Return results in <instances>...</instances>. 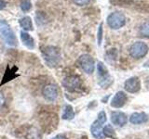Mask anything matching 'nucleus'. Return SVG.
<instances>
[{
    "mask_svg": "<svg viewBox=\"0 0 149 139\" xmlns=\"http://www.w3.org/2000/svg\"><path fill=\"white\" fill-rule=\"evenodd\" d=\"M41 54L45 63L50 68L57 67L61 62V51L54 45H46L41 47Z\"/></svg>",
    "mask_w": 149,
    "mask_h": 139,
    "instance_id": "nucleus-1",
    "label": "nucleus"
},
{
    "mask_svg": "<svg viewBox=\"0 0 149 139\" xmlns=\"http://www.w3.org/2000/svg\"><path fill=\"white\" fill-rule=\"evenodd\" d=\"M0 34H1L7 45L13 46V47L18 45V40L15 35V32L12 31L11 27L9 26L7 21H0Z\"/></svg>",
    "mask_w": 149,
    "mask_h": 139,
    "instance_id": "nucleus-2",
    "label": "nucleus"
},
{
    "mask_svg": "<svg viewBox=\"0 0 149 139\" xmlns=\"http://www.w3.org/2000/svg\"><path fill=\"white\" fill-rule=\"evenodd\" d=\"M97 71H98V79H99V81H98L99 85L102 88H104V89L108 88L113 83V78L110 76L108 70L105 67V65L101 61L98 62Z\"/></svg>",
    "mask_w": 149,
    "mask_h": 139,
    "instance_id": "nucleus-3",
    "label": "nucleus"
},
{
    "mask_svg": "<svg viewBox=\"0 0 149 139\" xmlns=\"http://www.w3.org/2000/svg\"><path fill=\"white\" fill-rule=\"evenodd\" d=\"M62 85L66 91L70 93H74L81 89L82 82L80 77L77 75H69L63 79Z\"/></svg>",
    "mask_w": 149,
    "mask_h": 139,
    "instance_id": "nucleus-4",
    "label": "nucleus"
},
{
    "mask_svg": "<svg viewBox=\"0 0 149 139\" xmlns=\"http://www.w3.org/2000/svg\"><path fill=\"white\" fill-rule=\"evenodd\" d=\"M78 65L80 67L84 72L88 74H91L94 72L95 70V61L93 58L88 54H83L78 58Z\"/></svg>",
    "mask_w": 149,
    "mask_h": 139,
    "instance_id": "nucleus-5",
    "label": "nucleus"
},
{
    "mask_svg": "<svg viewBox=\"0 0 149 139\" xmlns=\"http://www.w3.org/2000/svg\"><path fill=\"white\" fill-rule=\"evenodd\" d=\"M107 24L113 30H118L126 24V17L120 12H113L107 17Z\"/></svg>",
    "mask_w": 149,
    "mask_h": 139,
    "instance_id": "nucleus-6",
    "label": "nucleus"
},
{
    "mask_svg": "<svg viewBox=\"0 0 149 139\" xmlns=\"http://www.w3.org/2000/svg\"><path fill=\"white\" fill-rule=\"evenodd\" d=\"M148 52V45L143 42H136L130 47V54L134 58H141Z\"/></svg>",
    "mask_w": 149,
    "mask_h": 139,
    "instance_id": "nucleus-7",
    "label": "nucleus"
},
{
    "mask_svg": "<svg viewBox=\"0 0 149 139\" xmlns=\"http://www.w3.org/2000/svg\"><path fill=\"white\" fill-rule=\"evenodd\" d=\"M58 87L52 83H49V85H47L43 87V90H42V95L43 97L49 102H53L57 99L58 97Z\"/></svg>",
    "mask_w": 149,
    "mask_h": 139,
    "instance_id": "nucleus-8",
    "label": "nucleus"
},
{
    "mask_svg": "<svg viewBox=\"0 0 149 139\" xmlns=\"http://www.w3.org/2000/svg\"><path fill=\"white\" fill-rule=\"evenodd\" d=\"M125 90L129 93H137L141 89V82L140 79L136 76L129 78L127 81L124 83Z\"/></svg>",
    "mask_w": 149,
    "mask_h": 139,
    "instance_id": "nucleus-9",
    "label": "nucleus"
},
{
    "mask_svg": "<svg viewBox=\"0 0 149 139\" xmlns=\"http://www.w3.org/2000/svg\"><path fill=\"white\" fill-rule=\"evenodd\" d=\"M111 122L116 126L123 127L128 122V118L122 111H112L111 112Z\"/></svg>",
    "mask_w": 149,
    "mask_h": 139,
    "instance_id": "nucleus-10",
    "label": "nucleus"
},
{
    "mask_svg": "<svg viewBox=\"0 0 149 139\" xmlns=\"http://www.w3.org/2000/svg\"><path fill=\"white\" fill-rule=\"evenodd\" d=\"M128 100V96L126 95V93L123 91L116 92V94L114 96V97L111 100V107H113L115 109H120L126 104V102Z\"/></svg>",
    "mask_w": 149,
    "mask_h": 139,
    "instance_id": "nucleus-11",
    "label": "nucleus"
},
{
    "mask_svg": "<svg viewBox=\"0 0 149 139\" xmlns=\"http://www.w3.org/2000/svg\"><path fill=\"white\" fill-rule=\"evenodd\" d=\"M91 133L92 136L96 139H104V136L102 133V124L96 120L93 122L91 126Z\"/></svg>",
    "mask_w": 149,
    "mask_h": 139,
    "instance_id": "nucleus-12",
    "label": "nucleus"
},
{
    "mask_svg": "<svg viewBox=\"0 0 149 139\" xmlns=\"http://www.w3.org/2000/svg\"><path fill=\"white\" fill-rule=\"evenodd\" d=\"M21 40H22V43L23 44V45L26 46L27 48L29 49H34L36 47V44H35V39L28 34L27 32L24 31H22L21 32Z\"/></svg>",
    "mask_w": 149,
    "mask_h": 139,
    "instance_id": "nucleus-13",
    "label": "nucleus"
},
{
    "mask_svg": "<svg viewBox=\"0 0 149 139\" xmlns=\"http://www.w3.org/2000/svg\"><path fill=\"white\" fill-rule=\"evenodd\" d=\"M148 120V116L144 112H134L130 115V122L132 124H142Z\"/></svg>",
    "mask_w": 149,
    "mask_h": 139,
    "instance_id": "nucleus-14",
    "label": "nucleus"
},
{
    "mask_svg": "<svg viewBox=\"0 0 149 139\" xmlns=\"http://www.w3.org/2000/svg\"><path fill=\"white\" fill-rule=\"evenodd\" d=\"M16 72H17L16 67H14L13 70H11L10 68H9V66H8L6 72H5L4 76H3L2 82H1V83H0V85H3L4 83H7L8 82L11 81V80H13V79H15L16 77H18L19 74H17Z\"/></svg>",
    "mask_w": 149,
    "mask_h": 139,
    "instance_id": "nucleus-15",
    "label": "nucleus"
},
{
    "mask_svg": "<svg viewBox=\"0 0 149 139\" xmlns=\"http://www.w3.org/2000/svg\"><path fill=\"white\" fill-rule=\"evenodd\" d=\"M19 24H20V26L26 32L34 30L32 19L29 16H24V17H22V19H20V20H19Z\"/></svg>",
    "mask_w": 149,
    "mask_h": 139,
    "instance_id": "nucleus-16",
    "label": "nucleus"
},
{
    "mask_svg": "<svg viewBox=\"0 0 149 139\" xmlns=\"http://www.w3.org/2000/svg\"><path fill=\"white\" fill-rule=\"evenodd\" d=\"M26 139H42V133L36 127L32 126L26 133Z\"/></svg>",
    "mask_w": 149,
    "mask_h": 139,
    "instance_id": "nucleus-17",
    "label": "nucleus"
},
{
    "mask_svg": "<svg viewBox=\"0 0 149 139\" xmlns=\"http://www.w3.org/2000/svg\"><path fill=\"white\" fill-rule=\"evenodd\" d=\"M62 118L65 120H70L74 118V111L71 105H65L63 108V112Z\"/></svg>",
    "mask_w": 149,
    "mask_h": 139,
    "instance_id": "nucleus-18",
    "label": "nucleus"
},
{
    "mask_svg": "<svg viewBox=\"0 0 149 139\" xmlns=\"http://www.w3.org/2000/svg\"><path fill=\"white\" fill-rule=\"evenodd\" d=\"M102 133L105 137H109V138H113L116 139V132L114 128L112 127V125L107 124L102 128Z\"/></svg>",
    "mask_w": 149,
    "mask_h": 139,
    "instance_id": "nucleus-19",
    "label": "nucleus"
},
{
    "mask_svg": "<svg viewBox=\"0 0 149 139\" xmlns=\"http://www.w3.org/2000/svg\"><path fill=\"white\" fill-rule=\"evenodd\" d=\"M140 32L143 37H147L149 38V21H146L143 22L140 27Z\"/></svg>",
    "mask_w": 149,
    "mask_h": 139,
    "instance_id": "nucleus-20",
    "label": "nucleus"
},
{
    "mask_svg": "<svg viewBox=\"0 0 149 139\" xmlns=\"http://www.w3.org/2000/svg\"><path fill=\"white\" fill-rule=\"evenodd\" d=\"M20 8L23 12L29 11L32 8V3L30 0H22L20 4Z\"/></svg>",
    "mask_w": 149,
    "mask_h": 139,
    "instance_id": "nucleus-21",
    "label": "nucleus"
},
{
    "mask_svg": "<svg viewBox=\"0 0 149 139\" xmlns=\"http://www.w3.org/2000/svg\"><path fill=\"white\" fill-rule=\"evenodd\" d=\"M106 120H107V118H106V113L104 112V110L100 111L99 114H98V119H97L98 122H99L100 123H102V124H104V123L106 122Z\"/></svg>",
    "mask_w": 149,
    "mask_h": 139,
    "instance_id": "nucleus-22",
    "label": "nucleus"
},
{
    "mask_svg": "<svg viewBox=\"0 0 149 139\" xmlns=\"http://www.w3.org/2000/svg\"><path fill=\"white\" fill-rule=\"evenodd\" d=\"M102 40V23H101L99 26V30H98V45H101Z\"/></svg>",
    "mask_w": 149,
    "mask_h": 139,
    "instance_id": "nucleus-23",
    "label": "nucleus"
},
{
    "mask_svg": "<svg viewBox=\"0 0 149 139\" xmlns=\"http://www.w3.org/2000/svg\"><path fill=\"white\" fill-rule=\"evenodd\" d=\"M73 2L77 5V6H86V5H88V3L91 2V0H73Z\"/></svg>",
    "mask_w": 149,
    "mask_h": 139,
    "instance_id": "nucleus-24",
    "label": "nucleus"
},
{
    "mask_svg": "<svg viewBox=\"0 0 149 139\" xmlns=\"http://www.w3.org/2000/svg\"><path fill=\"white\" fill-rule=\"evenodd\" d=\"M51 139H67V138L65 136H63V134H58V136H54L53 138H51Z\"/></svg>",
    "mask_w": 149,
    "mask_h": 139,
    "instance_id": "nucleus-25",
    "label": "nucleus"
},
{
    "mask_svg": "<svg viewBox=\"0 0 149 139\" xmlns=\"http://www.w3.org/2000/svg\"><path fill=\"white\" fill-rule=\"evenodd\" d=\"M4 102H5V97H4L2 93L0 92V107H1L4 104Z\"/></svg>",
    "mask_w": 149,
    "mask_h": 139,
    "instance_id": "nucleus-26",
    "label": "nucleus"
},
{
    "mask_svg": "<svg viewBox=\"0 0 149 139\" xmlns=\"http://www.w3.org/2000/svg\"><path fill=\"white\" fill-rule=\"evenodd\" d=\"M6 8V2L3 1V0H0V10H2Z\"/></svg>",
    "mask_w": 149,
    "mask_h": 139,
    "instance_id": "nucleus-27",
    "label": "nucleus"
},
{
    "mask_svg": "<svg viewBox=\"0 0 149 139\" xmlns=\"http://www.w3.org/2000/svg\"><path fill=\"white\" fill-rule=\"evenodd\" d=\"M148 64H149V61H148ZM147 66H149V65H147Z\"/></svg>",
    "mask_w": 149,
    "mask_h": 139,
    "instance_id": "nucleus-28",
    "label": "nucleus"
},
{
    "mask_svg": "<svg viewBox=\"0 0 149 139\" xmlns=\"http://www.w3.org/2000/svg\"><path fill=\"white\" fill-rule=\"evenodd\" d=\"M148 134H149V131H148Z\"/></svg>",
    "mask_w": 149,
    "mask_h": 139,
    "instance_id": "nucleus-29",
    "label": "nucleus"
}]
</instances>
